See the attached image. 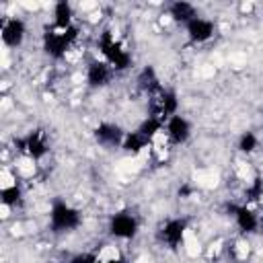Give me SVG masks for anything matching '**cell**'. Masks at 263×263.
Segmentation results:
<instances>
[{
    "instance_id": "8",
    "label": "cell",
    "mask_w": 263,
    "mask_h": 263,
    "mask_svg": "<svg viewBox=\"0 0 263 263\" xmlns=\"http://www.w3.org/2000/svg\"><path fill=\"white\" fill-rule=\"evenodd\" d=\"M2 41L4 45L8 47H18L23 41H25V35H27V27L23 23V18L18 16H12V18H6L2 23Z\"/></svg>"
},
{
    "instance_id": "14",
    "label": "cell",
    "mask_w": 263,
    "mask_h": 263,
    "mask_svg": "<svg viewBox=\"0 0 263 263\" xmlns=\"http://www.w3.org/2000/svg\"><path fill=\"white\" fill-rule=\"evenodd\" d=\"M168 14H171V18H173L175 23H183V25L191 23V21L197 16L195 6H193L191 2H185V0L173 2V4H171V8H168Z\"/></svg>"
},
{
    "instance_id": "21",
    "label": "cell",
    "mask_w": 263,
    "mask_h": 263,
    "mask_svg": "<svg viewBox=\"0 0 263 263\" xmlns=\"http://www.w3.org/2000/svg\"><path fill=\"white\" fill-rule=\"evenodd\" d=\"M247 195H249V199H253V201H257L259 197H263V181L257 177L255 181H253V185L247 189Z\"/></svg>"
},
{
    "instance_id": "13",
    "label": "cell",
    "mask_w": 263,
    "mask_h": 263,
    "mask_svg": "<svg viewBox=\"0 0 263 263\" xmlns=\"http://www.w3.org/2000/svg\"><path fill=\"white\" fill-rule=\"evenodd\" d=\"M232 212H234V222L242 232H255L259 228V218L251 208L236 205V208H232Z\"/></svg>"
},
{
    "instance_id": "15",
    "label": "cell",
    "mask_w": 263,
    "mask_h": 263,
    "mask_svg": "<svg viewBox=\"0 0 263 263\" xmlns=\"http://www.w3.org/2000/svg\"><path fill=\"white\" fill-rule=\"evenodd\" d=\"M138 86H140L144 92H148V95H154V92L160 90V80H158L156 70H154L152 66H146V68L138 74Z\"/></svg>"
},
{
    "instance_id": "6",
    "label": "cell",
    "mask_w": 263,
    "mask_h": 263,
    "mask_svg": "<svg viewBox=\"0 0 263 263\" xmlns=\"http://www.w3.org/2000/svg\"><path fill=\"white\" fill-rule=\"evenodd\" d=\"M177 107H179V101L173 90L160 88L158 92L152 95V115H156L160 119H168V117L177 115Z\"/></svg>"
},
{
    "instance_id": "10",
    "label": "cell",
    "mask_w": 263,
    "mask_h": 263,
    "mask_svg": "<svg viewBox=\"0 0 263 263\" xmlns=\"http://www.w3.org/2000/svg\"><path fill=\"white\" fill-rule=\"evenodd\" d=\"M166 136L173 144H185L191 136V123L183 115H173L166 119Z\"/></svg>"
},
{
    "instance_id": "12",
    "label": "cell",
    "mask_w": 263,
    "mask_h": 263,
    "mask_svg": "<svg viewBox=\"0 0 263 263\" xmlns=\"http://www.w3.org/2000/svg\"><path fill=\"white\" fill-rule=\"evenodd\" d=\"M113 76V68L107 64V62H90L88 68H86V82L92 86V88H101L105 86Z\"/></svg>"
},
{
    "instance_id": "17",
    "label": "cell",
    "mask_w": 263,
    "mask_h": 263,
    "mask_svg": "<svg viewBox=\"0 0 263 263\" xmlns=\"http://www.w3.org/2000/svg\"><path fill=\"white\" fill-rule=\"evenodd\" d=\"M150 142L138 132V129H134V132H127L125 134V138H123V144H121V148L125 150V152H129V154H138L142 148H146Z\"/></svg>"
},
{
    "instance_id": "20",
    "label": "cell",
    "mask_w": 263,
    "mask_h": 263,
    "mask_svg": "<svg viewBox=\"0 0 263 263\" xmlns=\"http://www.w3.org/2000/svg\"><path fill=\"white\" fill-rule=\"evenodd\" d=\"M259 146V138L253 134V132H245L240 138H238V150L245 152V154H251L255 152Z\"/></svg>"
},
{
    "instance_id": "5",
    "label": "cell",
    "mask_w": 263,
    "mask_h": 263,
    "mask_svg": "<svg viewBox=\"0 0 263 263\" xmlns=\"http://www.w3.org/2000/svg\"><path fill=\"white\" fill-rule=\"evenodd\" d=\"M109 232L115 238H123V240L134 238L138 234V220H136V216L129 214V212L113 214L111 220H109Z\"/></svg>"
},
{
    "instance_id": "2",
    "label": "cell",
    "mask_w": 263,
    "mask_h": 263,
    "mask_svg": "<svg viewBox=\"0 0 263 263\" xmlns=\"http://www.w3.org/2000/svg\"><path fill=\"white\" fill-rule=\"evenodd\" d=\"M99 49L105 55V62L113 68V70H125L132 64V55L129 51L123 47V43L119 39L113 37L111 31H103L99 37Z\"/></svg>"
},
{
    "instance_id": "9",
    "label": "cell",
    "mask_w": 263,
    "mask_h": 263,
    "mask_svg": "<svg viewBox=\"0 0 263 263\" xmlns=\"http://www.w3.org/2000/svg\"><path fill=\"white\" fill-rule=\"evenodd\" d=\"M187 27V35L193 43H205L214 37L216 33V25L210 21V18H203V16H195L191 23L185 25Z\"/></svg>"
},
{
    "instance_id": "18",
    "label": "cell",
    "mask_w": 263,
    "mask_h": 263,
    "mask_svg": "<svg viewBox=\"0 0 263 263\" xmlns=\"http://www.w3.org/2000/svg\"><path fill=\"white\" fill-rule=\"evenodd\" d=\"M162 127H164V119H160V117H156V115H150L148 119H144V121L140 123L138 132H140L148 142H152V140H154V136H156Z\"/></svg>"
},
{
    "instance_id": "23",
    "label": "cell",
    "mask_w": 263,
    "mask_h": 263,
    "mask_svg": "<svg viewBox=\"0 0 263 263\" xmlns=\"http://www.w3.org/2000/svg\"><path fill=\"white\" fill-rule=\"evenodd\" d=\"M99 263H127L123 257H113V259H105V261H99Z\"/></svg>"
},
{
    "instance_id": "22",
    "label": "cell",
    "mask_w": 263,
    "mask_h": 263,
    "mask_svg": "<svg viewBox=\"0 0 263 263\" xmlns=\"http://www.w3.org/2000/svg\"><path fill=\"white\" fill-rule=\"evenodd\" d=\"M68 263H99V259L92 253H80V255H74Z\"/></svg>"
},
{
    "instance_id": "4",
    "label": "cell",
    "mask_w": 263,
    "mask_h": 263,
    "mask_svg": "<svg viewBox=\"0 0 263 263\" xmlns=\"http://www.w3.org/2000/svg\"><path fill=\"white\" fill-rule=\"evenodd\" d=\"M16 150H18L21 154L33 158V160H39V158L45 156L47 150H49L47 138H45V134H43L41 129H33V132H29L27 136H23V138L16 140Z\"/></svg>"
},
{
    "instance_id": "7",
    "label": "cell",
    "mask_w": 263,
    "mask_h": 263,
    "mask_svg": "<svg viewBox=\"0 0 263 263\" xmlns=\"http://www.w3.org/2000/svg\"><path fill=\"white\" fill-rule=\"evenodd\" d=\"M185 232H187V222L183 218H173L166 220L158 232L160 240L168 247V249H177L179 245H183L185 240Z\"/></svg>"
},
{
    "instance_id": "3",
    "label": "cell",
    "mask_w": 263,
    "mask_h": 263,
    "mask_svg": "<svg viewBox=\"0 0 263 263\" xmlns=\"http://www.w3.org/2000/svg\"><path fill=\"white\" fill-rule=\"evenodd\" d=\"M80 212L76 208H72L70 203L58 199L51 203L49 210V226L53 232H70L74 228L80 226Z\"/></svg>"
},
{
    "instance_id": "24",
    "label": "cell",
    "mask_w": 263,
    "mask_h": 263,
    "mask_svg": "<svg viewBox=\"0 0 263 263\" xmlns=\"http://www.w3.org/2000/svg\"><path fill=\"white\" fill-rule=\"evenodd\" d=\"M259 228H261V230H263V216H261V218H259Z\"/></svg>"
},
{
    "instance_id": "16",
    "label": "cell",
    "mask_w": 263,
    "mask_h": 263,
    "mask_svg": "<svg viewBox=\"0 0 263 263\" xmlns=\"http://www.w3.org/2000/svg\"><path fill=\"white\" fill-rule=\"evenodd\" d=\"M53 27L58 29L72 27V6L68 2H58L53 6Z\"/></svg>"
},
{
    "instance_id": "11",
    "label": "cell",
    "mask_w": 263,
    "mask_h": 263,
    "mask_svg": "<svg viewBox=\"0 0 263 263\" xmlns=\"http://www.w3.org/2000/svg\"><path fill=\"white\" fill-rule=\"evenodd\" d=\"M95 138L103 146H121L123 138H125V132L119 125H115V123L103 121V123H99L95 127Z\"/></svg>"
},
{
    "instance_id": "1",
    "label": "cell",
    "mask_w": 263,
    "mask_h": 263,
    "mask_svg": "<svg viewBox=\"0 0 263 263\" xmlns=\"http://www.w3.org/2000/svg\"><path fill=\"white\" fill-rule=\"evenodd\" d=\"M78 37V29L72 25L68 29H58V27H51L43 33V49L47 55L60 60L66 55V51L72 47V43L76 41Z\"/></svg>"
},
{
    "instance_id": "19",
    "label": "cell",
    "mask_w": 263,
    "mask_h": 263,
    "mask_svg": "<svg viewBox=\"0 0 263 263\" xmlns=\"http://www.w3.org/2000/svg\"><path fill=\"white\" fill-rule=\"evenodd\" d=\"M21 197H23V191H21L18 185L2 187V191H0V199H2L4 205H16L21 201Z\"/></svg>"
}]
</instances>
